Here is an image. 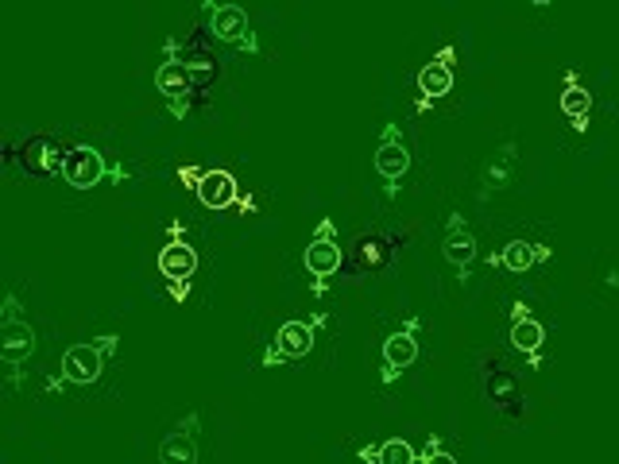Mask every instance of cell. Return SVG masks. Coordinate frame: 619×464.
Masks as SVG:
<instances>
[{
	"mask_svg": "<svg viewBox=\"0 0 619 464\" xmlns=\"http://www.w3.org/2000/svg\"><path fill=\"white\" fill-rule=\"evenodd\" d=\"M117 341V333H109V337H97V341H86V345H70L66 356H62V379L78 383V387L97 383L101 372H105V360L117 352Z\"/></svg>",
	"mask_w": 619,
	"mask_h": 464,
	"instance_id": "cell-1",
	"label": "cell"
},
{
	"mask_svg": "<svg viewBox=\"0 0 619 464\" xmlns=\"http://www.w3.org/2000/svg\"><path fill=\"white\" fill-rule=\"evenodd\" d=\"M178 55L175 43H167V62L155 70V89L171 101V113H178V97H186L190 89H194V82H206V78H213V66L209 62H182Z\"/></svg>",
	"mask_w": 619,
	"mask_h": 464,
	"instance_id": "cell-2",
	"label": "cell"
},
{
	"mask_svg": "<svg viewBox=\"0 0 619 464\" xmlns=\"http://www.w3.org/2000/svg\"><path fill=\"white\" fill-rule=\"evenodd\" d=\"M105 178H124V171H120V167H109V159H105L97 147L78 144L66 151V159H62V182H66V186H74V190H93V186H101Z\"/></svg>",
	"mask_w": 619,
	"mask_h": 464,
	"instance_id": "cell-3",
	"label": "cell"
},
{
	"mask_svg": "<svg viewBox=\"0 0 619 464\" xmlns=\"http://www.w3.org/2000/svg\"><path fill=\"white\" fill-rule=\"evenodd\" d=\"M322 314L314 318V325H322ZM310 321H283L279 333L271 337V345L264 352V368H275V364H287V360H302L314 352V341H318V329Z\"/></svg>",
	"mask_w": 619,
	"mask_h": 464,
	"instance_id": "cell-4",
	"label": "cell"
},
{
	"mask_svg": "<svg viewBox=\"0 0 619 464\" xmlns=\"http://www.w3.org/2000/svg\"><path fill=\"white\" fill-rule=\"evenodd\" d=\"M206 20H209L213 39H221V43H229V47H240V51H248V55L260 51V43H256V35H252V24H248V12H244L240 4H206Z\"/></svg>",
	"mask_w": 619,
	"mask_h": 464,
	"instance_id": "cell-5",
	"label": "cell"
},
{
	"mask_svg": "<svg viewBox=\"0 0 619 464\" xmlns=\"http://www.w3.org/2000/svg\"><path fill=\"white\" fill-rule=\"evenodd\" d=\"M302 263H306V271L318 279V294H322V279H333L337 271H341V244H337V225L322 217L318 221V232H314V240L306 244V252H302Z\"/></svg>",
	"mask_w": 619,
	"mask_h": 464,
	"instance_id": "cell-6",
	"label": "cell"
},
{
	"mask_svg": "<svg viewBox=\"0 0 619 464\" xmlns=\"http://www.w3.org/2000/svg\"><path fill=\"white\" fill-rule=\"evenodd\" d=\"M407 171H411V151L403 144V132H399V124H384V136L376 147V174L387 182V198H395Z\"/></svg>",
	"mask_w": 619,
	"mask_h": 464,
	"instance_id": "cell-7",
	"label": "cell"
},
{
	"mask_svg": "<svg viewBox=\"0 0 619 464\" xmlns=\"http://www.w3.org/2000/svg\"><path fill=\"white\" fill-rule=\"evenodd\" d=\"M178 232H182V225L171 229V244L159 252V275L171 279L175 298H182V283L190 287V279H194V271H198V248H190L186 240H178Z\"/></svg>",
	"mask_w": 619,
	"mask_h": 464,
	"instance_id": "cell-8",
	"label": "cell"
},
{
	"mask_svg": "<svg viewBox=\"0 0 619 464\" xmlns=\"http://www.w3.org/2000/svg\"><path fill=\"white\" fill-rule=\"evenodd\" d=\"M442 252H445V260L453 263V267H457V271L469 279V267L476 263V256H480V244H476V236H472L469 221H465L461 213H449V221H445Z\"/></svg>",
	"mask_w": 619,
	"mask_h": 464,
	"instance_id": "cell-9",
	"label": "cell"
},
{
	"mask_svg": "<svg viewBox=\"0 0 619 464\" xmlns=\"http://www.w3.org/2000/svg\"><path fill=\"white\" fill-rule=\"evenodd\" d=\"M198 430H202V418L186 414L175 430L159 441V464H198Z\"/></svg>",
	"mask_w": 619,
	"mask_h": 464,
	"instance_id": "cell-10",
	"label": "cell"
},
{
	"mask_svg": "<svg viewBox=\"0 0 619 464\" xmlns=\"http://www.w3.org/2000/svg\"><path fill=\"white\" fill-rule=\"evenodd\" d=\"M515 171H519V144L515 140H503L496 147V155L480 171V198H492L496 190H507L515 182Z\"/></svg>",
	"mask_w": 619,
	"mask_h": 464,
	"instance_id": "cell-11",
	"label": "cell"
},
{
	"mask_svg": "<svg viewBox=\"0 0 619 464\" xmlns=\"http://www.w3.org/2000/svg\"><path fill=\"white\" fill-rule=\"evenodd\" d=\"M414 333H418V318H411L399 333H391L384 341V383H395L403 368H411L414 360H418V341H414Z\"/></svg>",
	"mask_w": 619,
	"mask_h": 464,
	"instance_id": "cell-12",
	"label": "cell"
},
{
	"mask_svg": "<svg viewBox=\"0 0 619 464\" xmlns=\"http://www.w3.org/2000/svg\"><path fill=\"white\" fill-rule=\"evenodd\" d=\"M554 256V248H546V244H534V240H507L500 252H492V267L500 263L503 271H511V275H523V271H531L538 263H546Z\"/></svg>",
	"mask_w": 619,
	"mask_h": 464,
	"instance_id": "cell-13",
	"label": "cell"
},
{
	"mask_svg": "<svg viewBox=\"0 0 619 464\" xmlns=\"http://www.w3.org/2000/svg\"><path fill=\"white\" fill-rule=\"evenodd\" d=\"M453 55H457V51L445 47L434 62H426V66L418 70V93H422L418 109H426L430 101H438V97H445V93L453 89Z\"/></svg>",
	"mask_w": 619,
	"mask_h": 464,
	"instance_id": "cell-14",
	"label": "cell"
},
{
	"mask_svg": "<svg viewBox=\"0 0 619 464\" xmlns=\"http://www.w3.org/2000/svg\"><path fill=\"white\" fill-rule=\"evenodd\" d=\"M198 202L206 209H233L240 202V190H236V178L229 171H206L198 182Z\"/></svg>",
	"mask_w": 619,
	"mask_h": 464,
	"instance_id": "cell-15",
	"label": "cell"
},
{
	"mask_svg": "<svg viewBox=\"0 0 619 464\" xmlns=\"http://www.w3.org/2000/svg\"><path fill=\"white\" fill-rule=\"evenodd\" d=\"M31 352H35V329H31L28 321L0 325V356L8 364H24Z\"/></svg>",
	"mask_w": 619,
	"mask_h": 464,
	"instance_id": "cell-16",
	"label": "cell"
},
{
	"mask_svg": "<svg viewBox=\"0 0 619 464\" xmlns=\"http://www.w3.org/2000/svg\"><path fill=\"white\" fill-rule=\"evenodd\" d=\"M360 461L372 464H418V453L407 437H387L380 445H364L360 449Z\"/></svg>",
	"mask_w": 619,
	"mask_h": 464,
	"instance_id": "cell-17",
	"label": "cell"
},
{
	"mask_svg": "<svg viewBox=\"0 0 619 464\" xmlns=\"http://www.w3.org/2000/svg\"><path fill=\"white\" fill-rule=\"evenodd\" d=\"M561 113L569 120H589L592 113V93L581 86V78L573 70H565V89H561Z\"/></svg>",
	"mask_w": 619,
	"mask_h": 464,
	"instance_id": "cell-18",
	"label": "cell"
},
{
	"mask_svg": "<svg viewBox=\"0 0 619 464\" xmlns=\"http://www.w3.org/2000/svg\"><path fill=\"white\" fill-rule=\"evenodd\" d=\"M542 341H546V325H542L538 318L511 321V345L519 348V352H527V356H531V364H538Z\"/></svg>",
	"mask_w": 619,
	"mask_h": 464,
	"instance_id": "cell-19",
	"label": "cell"
},
{
	"mask_svg": "<svg viewBox=\"0 0 619 464\" xmlns=\"http://www.w3.org/2000/svg\"><path fill=\"white\" fill-rule=\"evenodd\" d=\"M62 159H66V151H59L55 147V140H31L28 147H24V163H28L31 171H55V174H62Z\"/></svg>",
	"mask_w": 619,
	"mask_h": 464,
	"instance_id": "cell-20",
	"label": "cell"
},
{
	"mask_svg": "<svg viewBox=\"0 0 619 464\" xmlns=\"http://www.w3.org/2000/svg\"><path fill=\"white\" fill-rule=\"evenodd\" d=\"M418 464H457V457L449 453L442 445V437L434 434L430 441H426V449H422V457H418Z\"/></svg>",
	"mask_w": 619,
	"mask_h": 464,
	"instance_id": "cell-21",
	"label": "cell"
},
{
	"mask_svg": "<svg viewBox=\"0 0 619 464\" xmlns=\"http://www.w3.org/2000/svg\"><path fill=\"white\" fill-rule=\"evenodd\" d=\"M360 260L368 263V267H380V263L387 260L384 240H376V236H368V240H360Z\"/></svg>",
	"mask_w": 619,
	"mask_h": 464,
	"instance_id": "cell-22",
	"label": "cell"
},
{
	"mask_svg": "<svg viewBox=\"0 0 619 464\" xmlns=\"http://www.w3.org/2000/svg\"><path fill=\"white\" fill-rule=\"evenodd\" d=\"M16 321H24V306H20V298H16V294H4V306H0V325H16Z\"/></svg>",
	"mask_w": 619,
	"mask_h": 464,
	"instance_id": "cell-23",
	"label": "cell"
},
{
	"mask_svg": "<svg viewBox=\"0 0 619 464\" xmlns=\"http://www.w3.org/2000/svg\"><path fill=\"white\" fill-rule=\"evenodd\" d=\"M523 318H531V310H527V302H515L511 306V321H523Z\"/></svg>",
	"mask_w": 619,
	"mask_h": 464,
	"instance_id": "cell-24",
	"label": "cell"
},
{
	"mask_svg": "<svg viewBox=\"0 0 619 464\" xmlns=\"http://www.w3.org/2000/svg\"><path fill=\"white\" fill-rule=\"evenodd\" d=\"M604 283H608V287H619V263L608 271V275H604Z\"/></svg>",
	"mask_w": 619,
	"mask_h": 464,
	"instance_id": "cell-25",
	"label": "cell"
}]
</instances>
